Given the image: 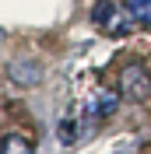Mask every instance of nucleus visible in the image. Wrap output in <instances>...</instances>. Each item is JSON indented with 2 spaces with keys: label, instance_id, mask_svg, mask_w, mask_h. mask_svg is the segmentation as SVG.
<instances>
[{
  "label": "nucleus",
  "instance_id": "0eeeda50",
  "mask_svg": "<svg viewBox=\"0 0 151 154\" xmlns=\"http://www.w3.org/2000/svg\"><path fill=\"white\" fill-rule=\"evenodd\" d=\"M56 133H60V140H63V144H74V140H77V123H70V119H63Z\"/></svg>",
  "mask_w": 151,
  "mask_h": 154
},
{
  "label": "nucleus",
  "instance_id": "423d86ee",
  "mask_svg": "<svg viewBox=\"0 0 151 154\" xmlns=\"http://www.w3.org/2000/svg\"><path fill=\"white\" fill-rule=\"evenodd\" d=\"M14 74H18L21 84H35V81H39V67H35V63H18Z\"/></svg>",
  "mask_w": 151,
  "mask_h": 154
},
{
  "label": "nucleus",
  "instance_id": "f03ea898",
  "mask_svg": "<svg viewBox=\"0 0 151 154\" xmlns=\"http://www.w3.org/2000/svg\"><path fill=\"white\" fill-rule=\"evenodd\" d=\"M116 18H120V14H116V4H113V0H95V7H92V21L98 25V28L109 32Z\"/></svg>",
  "mask_w": 151,
  "mask_h": 154
},
{
  "label": "nucleus",
  "instance_id": "39448f33",
  "mask_svg": "<svg viewBox=\"0 0 151 154\" xmlns=\"http://www.w3.org/2000/svg\"><path fill=\"white\" fill-rule=\"evenodd\" d=\"M0 154H32V144L25 140V137L11 133V137H4V144H0Z\"/></svg>",
  "mask_w": 151,
  "mask_h": 154
},
{
  "label": "nucleus",
  "instance_id": "20e7f679",
  "mask_svg": "<svg viewBox=\"0 0 151 154\" xmlns=\"http://www.w3.org/2000/svg\"><path fill=\"white\" fill-rule=\"evenodd\" d=\"M123 7H127V14H130L133 21L151 25V0H123Z\"/></svg>",
  "mask_w": 151,
  "mask_h": 154
},
{
  "label": "nucleus",
  "instance_id": "7ed1b4c3",
  "mask_svg": "<svg viewBox=\"0 0 151 154\" xmlns=\"http://www.w3.org/2000/svg\"><path fill=\"white\" fill-rule=\"evenodd\" d=\"M116 102H120V95H116V91H105V95L92 98V102H88V119H95V116H109V112H116Z\"/></svg>",
  "mask_w": 151,
  "mask_h": 154
},
{
  "label": "nucleus",
  "instance_id": "f257e3e1",
  "mask_svg": "<svg viewBox=\"0 0 151 154\" xmlns=\"http://www.w3.org/2000/svg\"><path fill=\"white\" fill-rule=\"evenodd\" d=\"M120 95L130 98V102H144V98L151 95V74L148 67H144L141 60H130V63H123L120 67Z\"/></svg>",
  "mask_w": 151,
  "mask_h": 154
}]
</instances>
